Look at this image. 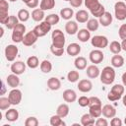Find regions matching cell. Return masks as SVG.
Instances as JSON below:
<instances>
[{
  "label": "cell",
  "instance_id": "1f68e13d",
  "mask_svg": "<svg viewBox=\"0 0 126 126\" xmlns=\"http://www.w3.org/2000/svg\"><path fill=\"white\" fill-rule=\"evenodd\" d=\"M73 16H74V11L72 8H63L60 10V17L63 20L69 21L72 19Z\"/></svg>",
  "mask_w": 126,
  "mask_h": 126
},
{
  "label": "cell",
  "instance_id": "f5cc1de1",
  "mask_svg": "<svg viewBox=\"0 0 126 126\" xmlns=\"http://www.w3.org/2000/svg\"><path fill=\"white\" fill-rule=\"evenodd\" d=\"M70 5L73 8H79L83 4V0H70Z\"/></svg>",
  "mask_w": 126,
  "mask_h": 126
},
{
  "label": "cell",
  "instance_id": "7bdbcfd3",
  "mask_svg": "<svg viewBox=\"0 0 126 126\" xmlns=\"http://www.w3.org/2000/svg\"><path fill=\"white\" fill-rule=\"evenodd\" d=\"M79 78H80V74L76 70H71L67 74V80L70 83H76L77 81H79Z\"/></svg>",
  "mask_w": 126,
  "mask_h": 126
},
{
  "label": "cell",
  "instance_id": "6f0895ef",
  "mask_svg": "<svg viewBox=\"0 0 126 126\" xmlns=\"http://www.w3.org/2000/svg\"><path fill=\"white\" fill-rule=\"evenodd\" d=\"M121 47H122V50L126 51V39H122V42H121Z\"/></svg>",
  "mask_w": 126,
  "mask_h": 126
},
{
  "label": "cell",
  "instance_id": "f1b7e54d",
  "mask_svg": "<svg viewBox=\"0 0 126 126\" xmlns=\"http://www.w3.org/2000/svg\"><path fill=\"white\" fill-rule=\"evenodd\" d=\"M69 111H70L69 105L67 103H62V104L58 105V107L56 109V114L62 118H65L69 114Z\"/></svg>",
  "mask_w": 126,
  "mask_h": 126
},
{
  "label": "cell",
  "instance_id": "8fae6325",
  "mask_svg": "<svg viewBox=\"0 0 126 126\" xmlns=\"http://www.w3.org/2000/svg\"><path fill=\"white\" fill-rule=\"evenodd\" d=\"M89 59L94 64H99L104 59V54L100 49H94L89 54Z\"/></svg>",
  "mask_w": 126,
  "mask_h": 126
},
{
  "label": "cell",
  "instance_id": "003e7915",
  "mask_svg": "<svg viewBox=\"0 0 126 126\" xmlns=\"http://www.w3.org/2000/svg\"><path fill=\"white\" fill-rule=\"evenodd\" d=\"M125 2H126V0H125Z\"/></svg>",
  "mask_w": 126,
  "mask_h": 126
},
{
  "label": "cell",
  "instance_id": "f907efd6",
  "mask_svg": "<svg viewBox=\"0 0 126 126\" xmlns=\"http://www.w3.org/2000/svg\"><path fill=\"white\" fill-rule=\"evenodd\" d=\"M94 124L96 126H107L108 125V122H107L106 118H100V117H98L96 119V121L94 122Z\"/></svg>",
  "mask_w": 126,
  "mask_h": 126
},
{
  "label": "cell",
  "instance_id": "d6a6232c",
  "mask_svg": "<svg viewBox=\"0 0 126 126\" xmlns=\"http://www.w3.org/2000/svg\"><path fill=\"white\" fill-rule=\"evenodd\" d=\"M55 7V0H41L39 4V8L43 11L51 10Z\"/></svg>",
  "mask_w": 126,
  "mask_h": 126
},
{
  "label": "cell",
  "instance_id": "44dd1931",
  "mask_svg": "<svg viewBox=\"0 0 126 126\" xmlns=\"http://www.w3.org/2000/svg\"><path fill=\"white\" fill-rule=\"evenodd\" d=\"M98 22H99V25H101L102 27H108L112 23V15L109 12L105 11L104 14L98 18Z\"/></svg>",
  "mask_w": 126,
  "mask_h": 126
},
{
  "label": "cell",
  "instance_id": "e0dca14e",
  "mask_svg": "<svg viewBox=\"0 0 126 126\" xmlns=\"http://www.w3.org/2000/svg\"><path fill=\"white\" fill-rule=\"evenodd\" d=\"M102 115L105 118H113L116 115V109L111 104H105L102 106Z\"/></svg>",
  "mask_w": 126,
  "mask_h": 126
},
{
  "label": "cell",
  "instance_id": "11a10c76",
  "mask_svg": "<svg viewBox=\"0 0 126 126\" xmlns=\"http://www.w3.org/2000/svg\"><path fill=\"white\" fill-rule=\"evenodd\" d=\"M39 4V0H31L28 4H26L29 8H36Z\"/></svg>",
  "mask_w": 126,
  "mask_h": 126
},
{
  "label": "cell",
  "instance_id": "9c48e42d",
  "mask_svg": "<svg viewBox=\"0 0 126 126\" xmlns=\"http://www.w3.org/2000/svg\"><path fill=\"white\" fill-rule=\"evenodd\" d=\"M8 11H9V4L7 0H0V23L2 25H5L7 20L9 19Z\"/></svg>",
  "mask_w": 126,
  "mask_h": 126
},
{
  "label": "cell",
  "instance_id": "83f0119b",
  "mask_svg": "<svg viewBox=\"0 0 126 126\" xmlns=\"http://www.w3.org/2000/svg\"><path fill=\"white\" fill-rule=\"evenodd\" d=\"M32 19L34 22H42V20L45 19L44 11L41 10L40 8H35V9H33V11L32 12Z\"/></svg>",
  "mask_w": 126,
  "mask_h": 126
},
{
  "label": "cell",
  "instance_id": "5bb4252c",
  "mask_svg": "<svg viewBox=\"0 0 126 126\" xmlns=\"http://www.w3.org/2000/svg\"><path fill=\"white\" fill-rule=\"evenodd\" d=\"M77 88L82 93H89L93 89V83L88 79H83V80L79 81Z\"/></svg>",
  "mask_w": 126,
  "mask_h": 126
},
{
  "label": "cell",
  "instance_id": "4dcf8cb0",
  "mask_svg": "<svg viewBox=\"0 0 126 126\" xmlns=\"http://www.w3.org/2000/svg\"><path fill=\"white\" fill-rule=\"evenodd\" d=\"M94 118L90 114V113H85L81 117V124L83 126H91L94 125Z\"/></svg>",
  "mask_w": 126,
  "mask_h": 126
},
{
  "label": "cell",
  "instance_id": "2e32d148",
  "mask_svg": "<svg viewBox=\"0 0 126 126\" xmlns=\"http://www.w3.org/2000/svg\"><path fill=\"white\" fill-rule=\"evenodd\" d=\"M86 74L90 79H95L100 75V71L95 64H93V65H90L87 67Z\"/></svg>",
  "mask_w": 126,
  "mask_h": 126
},
{
  "label": "cell",
  "instance_id": "60d3db41",
  "mask_svg": "<svg viewBox=\"0 0 126 126\" xmlns=\"http://www.w3.org/2000/svg\"><path fill=\"white\" fill-rule=\"evenodd\" d=\"M40 70L42 73H45V74H48L51 72L52 70V64L49 60H43L41 63H40Z\"/></svg>",
  "mask_w": 126,
  "mask_h": 126
},
{
  "label": "cell",
  "instance_id": "d4e9b609",
  "mask_svg": "<svg viewBox=\"0 0 126 126\" xmlns=\"http://www.w3.org/2000/svg\"><path fill=\"white\" fill-rule=\"evenodd\" d=\"M110 63H111V66L114 67V68H120L124 65L125 63V60H124V57L121 56V55H118V54H115L111 57V60H110Z\"/></svg>",
  "mask_w": 126,
  "mask_h": 126
},
{
  "label": "cell",
  "instance_id": "5b68a950",
  "mask_svg": "<svg viewBox=\"0 0 126 126\" xmlns=\"http://www.w3.org/2000/svg\"><path fill=\"white\" fill-rule=\"evenodd\" d=\"M51 27L52 26L49 23H47L46 21H43V22H40V24L36 25L33 28V32H35V34L38 37H42V36H45L50 32Z\"/></svg>",
  "mask_w": 126,
  "mask_h": 126
},
{
  "label": "cell",
  "instance_id": "be15d7a7",
  "mask_svg": "<svg viewBox=\"0 0 126 126\" xmlns=\"http://www.w3.org/2000/svg\"><path fill=\"white\" fill-rule=\"evenodd\" d=\"M8 1H10V2H16L17 0H8Z\"/></svg>",
  "mask_w": 126,
  "mask_h": 126
},
{
  "label": "cell",
  "instance_id": "7dc6e473",
  "mask_svg": "<svg viewBox=\"0 0 126 126\" xmlns=\"http://www.w3.org/2000/svg\"><path fill=\"white\" fill-rule=\"evenodd\" d=\"M50 51H51V53H52L53 55H55V56H57V57H60V56H62L63 53H64V48H58V47H55V46H53V45L51 44V45H50Z\"/></svg>",
  "mask_w": 126,
  "mask_h": 126
},
{
  "label": "cell",
  "instance_id": "484cf974",
  "mask_svg": "<svg viewBox=\"0 0 126 126\" xmlns=\"http://www.w3.org/2000/svg\"><path fill=\"white\" fill-rule=\"evenodd\" d=\"M5 118L9 122H15L19 118V112L15 108H9L5 113Z\"/></svg>",
  "mask_w": 126,
  "mask_h": 126
},
{
  "label": "cell",
  "instance_id": "4fadbf2b",
  "mask_svg": "<svg viewBox=\"0 0 126 126\" xmlns=\"http://www.w3.org/2000/svg\"><path fill=\"white\" fill-rule=\"evenodd\" d=\"M26 66H27V63H25L23 61H16V62L12 63L11 71H12V73H14L16 75H22L26 71Z\"/></svg>",
  "mask_w": 126,
  "mask_h": 126
},
{
  "label": "cell",
  "instance_id": "603a6c76",
  "mask_svg": "<svg viewBox=\"0 0 126 126\" xmlns=\"http://www.w3.org/2000/svg\"><path fill=\"white\" fill-rule=\"evenodd\" d=\"M47 87L51 91H58L61 88V81L56 77H51L47 80Z\"/></svg>",
  "mask_w": 126,
  "mask_h": 126
},
{
  "label": "cell",
  "instance_id": "6da1fadb",
  "mask_svg": "<svg viewBox=\"0 0 126 126\" xmlns=\"http://www.w3.org/2000/svg\"><path fill=\"white\" fill-rule=\"evenodd\" d=\"M100 82L104 85H111L115 80V70L112 66H105L100 72Z\"/></svg>",
  "mask_w": 126,
  "mask_h": 126
},
{
  "label": "cell",
  "instance_id": "d6986e66",
  "mask_svg": "<svg viewBox=\"0 0 126 126\" xmlns=\"http://www.w3.org/2000/svg\"><path fill=\"white\" fill-rule=\"evenodd\" d=\"M89 113L94 118H98L102 114V104H94L89 106Z\"/></svg>",
  "mask_w": 126,
  "mask_h": 126
},
{
  "label": "cell",
  "instance_id": "277c9868",
  "mask_svg": "<svg viewBox=\"0 0 126 126\" xmlns=\"http://www.w3.org/2000/svg\"><path fill=\"white\" fill-rule=\"evenodd\" d=\"M12 40L15 43H19L23 41L24 35L26 34V26L22 23H19L13 30H12Z\"/></svg>",
  "mask_w": 126,
  "mask_h": 126
},
{
  "label": "cell",
  "instance_id": "9f6ffc18",
  "mask_svg": "<svg viewBox=\"0 0 126 126\" xmlns=\"http://www.w3.org/2000/svg\"><path fill=\"white\" fill-rule=\"evenodd\" d=\"M121 80H122V84H123V86L126 87V72H124V73L122 74Z\"/></svg>",
  "mask_w": 126,
  "mask_h": 126
},
{
  "label": "cell",
  "instance_id": "f546056e",
  "mask_svg": "<svg viewBox=\"0 0 126 126\" xmlns=\"http://www.w3.org/2000/svg\"><path fill=\"white\" fill-rule=\"evenodd\" d=\"M74 65L77 70H85L87 68V59L83 56H78L74 61Z\"/></svg>",
  "mask_w": 126,
  "mask_h": 126
},
{
  "label": "cell",
  "instance_id": "680465c9",
  "mask_svg": "<svg viewBox=\"0 0 126 126\" xmlns=\"http://www.w3.org/2000/svg\"><path fill=\"white\" fill-rule=\"evenodd\" d=\"M5 91H6V88H5V84H4V82L2 81V91H1V94H4Z\"/></svg>",
  "mask_w": 126,
  "mask_h": 126
},
{
  "label": "cell",
  "instance_id": "91938a15",
  "mask_svg": "<svg viewBox=\"0 0 126 126\" xmlns=\"http://www.w3.org/2000/svg\"><path fill=\"white\" fill-rule=\"evenodd\" d=\"M122 103H123V105L126 107V94H124L123 97H122Z\"/></svg>",
  "mask_w": 126,
  "mask_h": 126
},
{
  "label": "cell",
  "instance_id": "b9f144b4",
  "mask_svg": "<svg viewBox=\"0 0 126 126\" xmlns=\"http://www.w3.org/2000/svg\"><path fill=\"white\" fill-rule=\"evenodd\" d=\"M84 3H85L86 8H88L90 12L94 10L95 8H97L100 5L98 0H84Z\"/></svg>",
  "mask_w": 126,
  "mask_h": 126
},
{
  "label": "cell",
  "instance_id": "6125c7cd",
  "mask_svg": "<svg viewBox=\"0 0 126 126\" xmlns=\"http://www.w3.org/2000/svg\"><path fill=\"white\" fill-rule=\"evenodd\" d=\"M22 1H23V2L25 3V4H28V3H29V2L31 1V0H22Z\"/></svg>",
  "mask_w": 126,
  "mask_h": 126
},
{
  "label": "cell",
  "instance_id": "94428289",
  "mask_svg": "<svg viewBox=\"0 0 126 126\" xmlns=\"http://www.w3.org/2000/svg\"><path fill=\"white\" fill-rule=\"evenodd\" d=\"M0 32H1V33H0V37H2V36H3V33H4V30H3L2 27L0 28Z\"/></svg>",
  "mask_w": 126,
  "mask_h": 126
},
{
  "label": "cell",
  "instance_id": "52a82bcc",
  "mask_svg": "<svg viewBox=\"0 0 126 126\" xmlns=\"http://www.w3.org/2000/svg\"><path fill=\"white\" fill-rule=\"evenodd\" d=\"M91 43L97 49H103L108 45V39L104 35H94L92 37Z\"/></svg>",
  "mask_w": 126,
  "mask_h": 126
},
{
  "label": "cell",
  "instance_id": "3957f363",
  "mask_svg": "<svg viewBox=\"0 0 126 126\" xmlns=\"http://www.w3.org/2000/svg\"><path fill=\"white\" fill-rule=\"evenodd\" d=\"M123 94H124V86L120 84H116L111 88V90L107 94V99L109 101H116L122 97Z\"/></svg>",
  "mask_w": 126,
  "mask_h": 126
},
{
  "label": "cell",
  "instance_id": "c3c4849f",
  "mask_svg": "<svg viewBox=\"0 0 126 126\" xmlns=\"http://www.w3.org/2000/svg\"><path fill=\"white\" fill-rule=\"evenodd\" d=\"M78 103H79V105L82 106V107L89 106V104H90V97H88V96H86V95H82V96L79 97Z\"/></svg>",
  "mask_w": 126,
  "mask_h": 126
},
{
  "label": "cell",
  "instance_id": "74e56055",
  "mask_svg": "<svg viewBox=\"0 0 126 126\" xmlns=\"http://www.w3.org/2000/svg\"><path fill=\"white\" fill-rule=\"evenodd\" d=\"M109 50L111 53L113 54H119L120 51L122 50V47H121V43L116 41V40H113L110 42L109 44Z\"/></svg>",
  "mask_w": 126,
  "mask_h": 126
},
{
  "label": "cell",
  "instance_id": "4316f807",
  "mask_svg": "<svg viewBox=\"0 0 126 126\" xmlns=\"http://www.w3.org/2000/svg\"><path fill=\"white\" fill-rule=\"evenodd\" d=\"M75 18H76V22L84 24L87 23L89 21V13L86 10H79L76 14H75Z\"/></svg>",
  "mask_w": 126,
  "mask_h": 126
},
{
  "label": "cell",
  "instance_id": "e7e4bbea",
  "mask_svg": "<svg viewBox=\"0 0 126 126\" xmlns=\"http://www.w3.org/2000/svg\"><path fill=\"white\" fill-rule=\"evenodd\" d=\"M124 123H125V125H126V117L124 118Z\"/></svg>",
  "mask_w": 126,
  "mask_h": 126
},
{
  "label": "cell",
  "instance_id": "f6af8a7d",
  "mask_svg": "<svg viewBox=\"0 0 126 126\" xmlns=\"http://www.w3.org/2000/svg\"><path fill=\"white\" fill-rule=\"evenodd\" d=\"M10 105H12V104H11V102H10L8 97H5V96H1L0 97V109L1 110L9 109Z\"/></svg>",
  "mask_w": 126,
  "mask_h": 126
},
{
  "label": "cell",
  "instance_id": "db71d44e",
  "mask_svg": "<svg viewBox=\"0 0 126 126\" xmlns=\"http://www.w3.org/2000/svg\"><path fill=\"white\" fill-rule=\"evenodd\" d=\"M94 104H101V100L97 97V96H91L90 97V105H94Z\"/></svg>",
  "mask_w": 126,
  "mask_h": 126
},
{
  "label": "cell",
  "instance_id": "d590c367",
  "mask_svg": "<svg viewBox=\"0 0 126 126\" xmlns=\"http://www.w3.org/2000/svg\"><path fill=\"white\" fill-rule=\"evenodd\" d=\"M17 17H18V19H19L20 22L25 23V22H27L30 19L31 14H30V12L27 9H21V10H19Z\"/></svg>",
  "mask_w": 126,
  "mask_h": 126
},
{
  "label": "cell",
  "instance_id": "8992f818",
  "mask_svg": "<svg viewBox=\"0 0 126 126\" xmlns=\"http://www.w3.org/2000/svg\"><path fill=\"white\" fill-rule=\"evenodd\" d=\"M114 16L118 21H123L126 19V3L118 1L114 5Z\"/></svg>",
  "mask_w": 126,
  "mask_h": 126
},
{
  "label": "cell",
  "instance_id": "7a4b0ae2",
  "mask_svg": "<svg viewBox=\"0 0 126 126\" xmlns=\"http://www.w3.org/2000/svg\"><path fill=\"white\" fill-rule=\"evenodd\" d=\"M51 39H52V45L58 48H64L66 39L63 32L59 29H56L52 32L51 34Z\"/></svg>",
  "mask_w": 126,
  "mask_h": 126
},
{
  "label": "cell",
  "instance_id": "03108f58",
  "mask_svg": "<svg viewBox=\"0 0 126 126\" xmlns=\"http://www.w3.org/2000/svg\"><path fill=\"white\" fill-rule=\"evenodd\" d=\"M64 1H70V0H64Z\"/></svg>",
  "mask_w": 126,
  "mask_h": 126
},
{
  "label": "cell",
  "instance_id": "ab89813d",
  "mask_svg": "<svg viewBox=\"0 0 126 126\" xmlns=\"http://www.w3.org/2000/svg\"><path fill=\"white\" fill-rule=\"evenodd\" d=\"M44 21H46L47 23H49L51 26H54V25H57L60 21V17L57 15V14H49L45 17Z\"/></svg>",
  "mask_w": 126,
  "mask_h": 126
},
{
  "label": "cell",
  "instance_id": "e575fe53",
  "mask_svg": "<svg viewBox=\"0 0 126 126\" xmlns=\"http://www.w3.org/2000/svg\"><path fill=\"white\" fill-rule=\"evenodd\" d=\"M27 66L29 67V68H31V69H35V68H37L38 67V65H39V60H38V58L36 57V56H34V55H32V56H30L28 59H27Z\"/></svg>",
  "mask_w": 126,
  "mask_h": 126
},
{
  "label": "cell",
  "instance_id": "7c38bea8",
  "mask_svg": "<svg viewBox=\"0 0 126 126\" xmlns=\"http://www.w3.org/2000/svg\"><path fill=\"white\" fill-rule=\"evenodd\" d=\"M37 38H38V36L35 34V32H34L33 30H32V31L27 32V33L24 35V38H23L22 43H23L25 46H32V45H33V44L36 42Z\"/></svg>",
  "mask_w": 126,
  "mask_h": 126
},
{
  "label": "cell",
  "instance_id": "ee69618b",
  "mask_svg": "<svg viewBox=\"0 0 126 126\" xmlns=\"http://www.w3.org/2000/svg\"><path fill=\"white\" fill-rule=\"evenodd\" d=\"M104 12H105L104 6H103L102 4H100L97 8H95V9L93 10V11H91V14H92L94 18H99L100 16H102V15L104 14Z\"/></svg>",
  "mask_w": 126,
  "mask_h": 126
},
{
  "label": "cell",
  "instance_id": "cb8c5ba5",
  "mask_svg": "<svg viewBox=\"0 0 126 126\" xmlns=\"http://www.w3.org/2000/svg\"><path fill=\"white\" fill-rule=\"evenodd\" d=\"M77 37L81 42H87L91 39V32L88 29H81L77 32Z\"/></svg>",
  "mask_w": 126,
  "mask_h": 126
},
{
  "label": "cell",
  "instance_id": "816d5d0a",
  "mask_svg": "<svg viewBox=\"0 0 126 126\" xmlns=\"http://www.w3.org/2000/svg\"><path fill=\"white\" fill-rule=\"evenodd\" d=\"M122 124H123V122L121 121V119L120 118H117L115 116L110 121V125L111 126H122Z\"/></svg>",
  "mask_w": 126,
  "mask_h": 126
},
{
  "label": "cell",
  "instance_id": "30bf717a",
  "mask_svg": "<svg viewBox=\"0 0 126 126\" xmlns=\"http://www.w3.org/2000/svg\"><path fill=\"white\" fill-rule=\"evenodd\" d=\"M8 98H9L12 105H18L22 100V92L17 88L12 89L9 92Z\"/></svg>",
  "mask_w": 126,
  "mask_h": 126
},
{
  "label": "cell",
  "instance_id": "9a60e30c",
  "mask_svg": "<svg viewBox=\"0 0 126 126\" xmlns=\"http://www.w3.org/2000/svg\"><path fill=\"white\" fill-rule=\"evenodd\" d=\"M63 99L66 101V102H69V103H72L74 101L77 100V94L74 90L72 89H68V90H65L63 92Z\"/></svg>",
  "mask_w": 126,
  "mask_h": 126
},
{
  "label": "cell",
  "instance_id": "ffe728a7",
  "mask_svg": "<svg viewBox=\"0 0 126 126\" xmlns=\"http://www.w3.org/2000/svg\"><path fill=\"white\" fill-rule=\"evenodd\" d=\"M18 76H19V75H16V74L12 73V74L8 75L7 78H6L7 85H8L9 87H11L12 89L17 88V87L20 85V78H19Z\"/></svg>",
  "mask_w": 126,
  "mask_h": 126
},
{
  "label": "cell",
  "instance_id": "836d02e7",
  "mask_svg": "<svg viewBox=\"0 0 126 126\" xmlns=\"http://www.w3.org/2000/svg\"><path fill=\"white\" fill-rule=\"evenodd\" d=\"M19 23H20V21H19L18 17L12 15V16H9V19L7 20V22H6V24H5L4 26H5L7 29H9V30H13Z\"/></svg>",
  "mask_w": 126,
  "mask_h": 126
},
{
  "label": "cell",
  "instance_id": "7402d4cb",
  "mask_svg": "<svg viewBox=\"0 0 126 126\" xmlns=\"http://www.w3.org/2000/svg\"><path fill=\"white\" fill-rule=\"evenodd\" d=\"M66 52L70 56H77L81 52V46L78 43H75V42L70 43L66 48Z\"/></svg>",
  "mask_w": 126,
  "mask_h": 126
},
{
  "label": "cell",
  "instance_id": "8d00e7d4",
  "mask_svg": "<svg viewBox=\"0 0 126 126\" xmlns=\"http://www.w3.org/2000/svg\"><path fill=\"white\" fill-rule=\"evenodd\" d=\"M99 27V22L98 20L93 18V19H89V21L87 22V29L90 31V32H94L98 29Z\"/></svg>",
  "mask_w": 126,
  "mask_h": 126
},
{
  "label": "cell",
  "instance_id": "f35d334b",
  "mask_svg": "<svg viewBox=\"0 0 126 126\" xmlns=\"http://www.w3.org/2000/svg\"><path fill=\"white\" fill-rule=\"evenodd\" d=\"M50 125H52V126H65L66 125V123L63 121V119H62V117H60L59 115H52L51 117H50Z\"/></svg>",
  "mask_w": 126,
  "mask_h": 126
},
{
  "label": "cell",
  "instance_id": "681fc988",
  "mask_svg": "<svg viewBox=\"0 0 126 126\" xmlns=\"http://www.w3.org/2000/svg\"><path fill=\"white\" fill-rule=\"evenodd\" d=\"M118 34L121 39H126V24H123L120 26L118 30Z\"/></svg>",
  "mask_w": 126,
  "mask_h": 126
},
{
  "label": "cell",
  "instance_id": "ac0fdd59",
  "mask_svg": "<svg viewBox=\"0 0 126 126\" xmlns=\"http://www.w3.org/2000/svg\"><path fill=\"white\" fill-rule=\"evenodd\" d=\"M65 32L70 35H73V34L77 33L78 32V24H77V22L69 20L65 24Z\"/></svg>",
  "mask_w": 126,
  "mask_h": 126
},
{
  "label": "cell",
  "instance_id": "bcb514c9",
  "mask_svg": "<svg viewBox=\"0 0 126 126\" xmlns=\"http://www.w3.org/2000/svg\"><path fill=\"white\" fill-rule=\"evenodd\" d=\"M37 125H38V120L34 116H30L25 121V126H37Z\"/></svg>",
  "mask_w": 126,
  "mask_h": 126
},
{
  "label": "cell",
  "instance_id": "ba28073f",
  "mask_svg": "<svg viewBox=\"0 0 126 126\" xmlns=\"http://www.w3.org/2000/svg\"><path fill=\"white\" fill-rule=\"evenodd\" d=\"M18 52H19V49H18V47L15 44H9V45H7L5 47V50H4L5 57L10 62H13L16 59V57L18 56Z\"/></svg>",
  "mask_w": 126,
  "mask_h": 126
}]
</instances>
